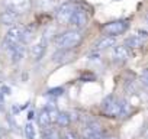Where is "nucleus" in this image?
Listing matches in <instances>:
<instances>
[{"instance_id":"obj_11","label":"nucleus","mask_w":148,"mask_h":139,"mask_svg":"<svg viewBox=\"0 0 148 139\" xmlns=\"http://www.w3.org/2000/svg\"><path fill=\"white\" fill-rule=\"evenodd\" d=\"M112 59L115 64H125L129 59V49L125 45H118L112 51Z\"/></svg>"},{"instance_id":"obj_13","label":"nucleus","mask_w":148,"mask_h":139,"mask_svg":"<svg viewBox=\"0 0 148 139\" xmlns=\"http://www.w3.org/2000/svg\"><path fill=\"white\" fill-rule=\"evenodd\" d=\"M9 54H10V58H12V62L13 64H18L25 57V45L22 42L13 45L10 49H9Z\"/></svg>"},{"instance_id":"obj_22","label":"nucleus","mask_w":148,"mask_h":139,"mask_svg":"<svg viewBox=\"0 0 148 139\" xmlns=\"http://www.w3.org/2000/svg\"><path fill=\"white\" fill-rule=\"evenodd\" d=\"M61 139H84L83 136H80L79 133L73 132V130H65L61 136Z\"/></svg>"},{"instance_id":"obj_6","label":"nucleus","mask_w":148,"mask_h":139,"mask_svg":"<svg viewBox=\"0 0 148 139\" xmlns=\"http://www.w3.org/2000/svg\"><path fill=\"white\" fill-rule=\"evenodd\" d=\"M106 135H105V130L102 129V126L95 122V120H89L86 122L84 127H83V138L84 139H103Z\"/></svg>"},{"instance_id":"obj_19","label":"nucleus","mask_w":148,"mask_h":139,"mask_svg":"<svg viewBox=\"0 0 148 139\" xmlns=\"http://www.w3.org/2000/svg\"><path fill=\"white\" fill-rule=\"evenodd\" d=\"M55 123H57L58 126H61V127H67V126L71 123V116H70V113H67V112H60L58 116H57Z\"/></svg>"},{"instance_id":"obj_21","label":"nucleus","mask_w":148,"mask_h":139,"mask_svg":"<svg viewBox=\"0 0 148 139\" xmlns=\"http://www.w3.org/2000/svg\"><path fill=\"white\" fill-rule=\"evenodd\" d=\"M25 136H26V139H35L36 138V129H35V126L31 120L25 125Z\"/></svg>"},{"instance_id":"obj_16","label":"nucleus","mask_w":148,"mask_h":139,"mask_svg":"<svg viewBox=\"0 0 148 139\" xmlns=\"http://www.w3.org/2000/svg\"><path fill=\"white\" fill-rule=\"evenodd\" d=\"M38 125L42 127V129H47V127H49L51 125H52V122H51V117H49V113H48V110H47V107H44L39 113H38Z\"/></svg>"},{"instance_id":"obj_20","label":"nucleus","mask_w":148,"mask_h":139,"mask_svg":"<svg viewBox=\"0 0 148 139\" xmlns=\"http://www.w3.org/2000/svg\"><path fill=\"white\" fill-rule=\"evenodd\" d=\"M42 130H44L42 132V139H61L60 133L55 129H52L51 126L47 127V129H42Z\"/></svg>"},{"instance_id":"obj_10","label":"nucleus","mask_w":148,"mask_h":139,"mask_svg":"<svg viewBox=\"0 0 148 139\" xmlns=\"http://www.w3.org/2000/svg\"><path fill=\"white\" fill-rule=\"evenodd\" d=\"M45 54H47V39L42 36L38 42H35L31 46V57L34 61H41Z\"/></svg>"},{"instance_id":"obj_8","label":"nucleus","mask_w":148,"mask_h":139,"mask_svg":"<svg viewBox=\"0 0 148 139\" xmlns=\"http://www.w3.org/2000/svg\"><path fill=\"white\" fill-rule=\"evenodd\" d=\"M76 7H77V5H74L73 2H65V3L60 5L55 10V19L60 23H68L73 12L76 10Z\"/></svg>"},{"instance_id":"obj_17","label":"nucleus","mask_w":148,"mask_h":139,"mask_svg":"<svg viewBox=\"0 0 148 139\" xmlns=\"http://www.w3.org/2000/svg\"><path fill=\"white\" fill-rule=\"evenodd\" d=\"M34 36H35V26H32V25L25 26L23 33H22V38H21V42L23 45H26V44H29L34 39Z\"/></svg>"},{"instance_id":"obj_28","label":"nucleus","mask_w":148,"mask_h":139,"mask_svg":"<svg viewBox=\"0 0 148 139\" xmlns=\"http://www.w3.org/2000/svg\"><path fill=\"white\" fill-rule=\"evenodd\" d=\"M34 117H35V113H34V110H31V112L28 113V119H29V120H32Z\"/></svg>"},{"instance_id":"obj_5","label":"nucleus","mask_w":148,"mask_h":139,"mask_svg":"<svg viewBox=\"0 0 148 139\" xmlns=\"http://www.w3.org/2000/svg\"><path fill=\"white\" fill-rule=\"evenodd\" d=\"M87 23H89V12H87L84 7L77 6L76 10L73 12L71 18H70L68 25H70L73 29H79V31H80V29H83Z\"/></svg>"},{"instance_id":"obj_23","label":"nucleus","mask_w":148,"mask_h":139,"mask_svg":"<svg viewBox=\"0 0 148 139\" xmlns=\"http://www.w3.org/2000/svg\"><path fill=\"white\" fill-rule=\"evenodd\" d=\"M47 110H48V113H49V117H51V122H52V125L55 123V120H57V116H58V110H57V107H54V106H47Z\"/></svg>"},{"instance_id":"obj_1","label":"nucleus","mask_w":148,"mask_h":139,"mask_svg":"<svg viewBox=\"0 0 148 139\" xmlns=\"http://www.w3.org/2000/svg\"><path fill=\"white\" fill-rule=\"evenodd\" d=\"M83 41V35L79 29H70L55 36L54 44L58 49H74Z\"/></svg>"},{"instance_id":"obj_32","label":"nucleus","mask_w":148,"mask_h":139,"mask_svg":"<svg viewBox=\"0 0 148 139\" xmlns=\"http://www.w3.org/2000/svg\"><path fill=\"white\" fill-rule=\"evenodd\" d=\"M68 2H74V0H68Z\"/></svg>"},{"instance_id":"obj_15","label":"nucleus","mask_w":148,"mask_h":139,"mask_svg":"<svg viewBox=\"0 0 148 139\" xmlns=\"http://www.w3.org/2000/svg\"><path fill=\"white\" fill-rule=\"evenodd\" d=\"M144 44L142 41V36L141 35H131L125 39V46L128 49H136V48H141Z\"/></svg>"},{"instance_id":"obj_24","label":"nucleus","mask_w":148,"mask_h":139,"mask_svg":"<svg viewBox=\"0 0 148 139\" xmlns=\"http://www.w3.org/2000/svg\"><path fill=\"white\" fill-rule=\"evenodd\" d=\"M62 93H64V89H61V87L48 90V96H54V97H58V96H61Z\"/></svg>"},{"instance_id":"obj_26","label":"nucleus","mask_w":148,"mask_h":139,"mask_svg":"<svg viewBox=\"0 0 148 139\" xmlns=\"http://www.w3.org/2000/svg\"><path fill=\"white\" fill-rule=\"evenodd\" d=\"M5 110V97H3V93L0 91V112Z\"/></svg>"},{"instance_id":"obj_29","label":"nucleus","mask_w":148,"mask_h":139,"mask_svg":"<svg viewBox=\"0 0 148 139\" xmlns=\"http://www.w3.org/2000/svg\"><path fill=\"white\" fill-rule=\"evenodd\" d=\"M103 139H119V136H116V135H112V136H105Z\"/></svg>"},{"instance_id":"obj_2","label":"nucleus","mask_w":148,"mask_h":139,"mask_svg":"<svg viewBox=\"0 0 148 139\" xmlns=\"http://www.w3.org/2000/svg\"><path fill=\"white\" fill-rule=\"evenodd\" d=\"M129 29V20L128 19H118V20H112V22H108L105 23L100 31L105 36H118V35H122L125 33L126 31Z\"/></svg>"},{"instance_id":"obj_25","label":"nucleus","mask_w":148,"mask_h":139,"mask_svg":"<svg viewBox=\"0 0 148 139\" xmlns=\"http://www.w3.org/2000/svg\"><path fill=\"white\" fill-rule=\"evenodd\" d=\"M141 81H142V84H144L145 87H148V68L142 71V74H141Z\"/></svg>"},{"instance_id":"obj_14","label":"nucleus","mask_w":148,"mask_h":139,"mask_svg":"<svg viewBox=\"0 0 148 139\" xmlns=\"http://www.w3.org/2000/svg\"><path fill=\"white\" fill-rule=\"evenodd\" d=\"M116 45V38L115 36H103L102 39H99L95 44V49L96 51H105L108 48H112Z\"/></svg>"},{"instance_id":"obj_9","label":"nucleus","mask_w":148,"mask_h":139,"mask_svg":"<svg viewBox=\"0 0 148 139\" xmlns=\"http://www.w3.org/2000/svg\"><path fill=\"white\" fill-rule=\"evenodd\" d=\"M76 57H77V54L73 49H58L52 55V62H55L57 65H64V64H68V62L74 61Z\"/></svg>"},{"instance_id":"obj_31","label":"nucleus","mask_w":148,"mask_h":139,"mask_svg":"<svg viewBox=\"0 0 148 139\" xmlns=\"http://www.w3.org/2000/svg\"><path fill=\"white\" fill-rule=\"evenodd\" d=\"M147 23H148V16H147Z\"/></svg>"},{"instance_id":"obj_7","label":"nucleus","mask_w":148,"mask_h":139,"mask_svg":"<svg viewBox=\"0 0 148 139\" xmlns=\"http://www.w3.org/2000/svg\"><path fill=\"white\" fill-rule=\"evenodd\" d=\"M3 5L9 10H13L19 15H25L32 7V0H3Z\"/></svg>"},{"instance_id":"obj_12","label":"nucleus","mask_w":148,"mask_h":139,"mask_svg":"<svg viewBox=\"0 0 148 139\" xmlns=\"http://www.w3.org/2000/svg\"><path fill=\"white\" fill-rule=\"evenodd\" d=\"M19 16H21L19 13L6 9L5 12L0 13V23L5 25V26H15V25H18Z\"/></svg>"},{"instance_id":"obj_27","label":"nucleus","mask_w":148,"mask_h":139,"mask_svg":"<svg viewBox=\"0 0 148 139\" xmlns=\"http://www.w3.org/2000/svg\"><path fill=\"white\" fill-rule=\"evenodd\" d=\"M0 91H2L3 94H10V89H9L8 86H3V87H2V90H0Z\"/></svg>"},{"instance_id":"obj_18","label":"nucleus","mask_w":148,"mask_h":139,"mask_svg":"<svg viewBox=\"0 0 148 139\" xmlns=\"http://www.w3.org/2000/svg\"><path fill=\"white\" fill-rule=\"evenodd\" d=\"M36 6H38V9L42 10V12H49V10H54V9H55L57 0H38Z\"/></svg>"},{"instance_id":"obj_3","label":"nucleus","mask_w":148,"mask_h":139,"mask_svg":"<svg viewBox=\"0 0 148 139\" xmlns=\"http://www.w3.org/2000/svg\"><path fill=\"white\" fill-rule=\"evenodd\" d=\"M23 29H25V25H15V26H10L9 31L6 32L5 38H3V42H2L3 49L9 51L13 45L19 44V42H21V38H22V33H23Z\"/></svg>"},{"instance_id":"obj_4","label":"nucleus","mask_w":148,"mask_h":139,"mask_svg":"<svg viewBox=\"0 0 148 139\" xmlns=\"http://www.w3.org/2000/svg\"><path fill=\"white\" fill-rule=\"evenodd\" d=\"M102 112L108 117H119L121 114V100H118L115 96H108L102 102Z\"/></svg>"},{"instance_id":"obj_30","label":"nucleus","mask_w":148,"mask_h":139,"mask_svg":"<svg viewBox=\"0 0 148 139\" xmlns=\"http://www.w3.org/2000/svg\"><path fill=\"white\" fill-rule=\"evenodd\" d=\"M145 139H148V129H147V132H145Z\"/></svg>"}]
</instances>
